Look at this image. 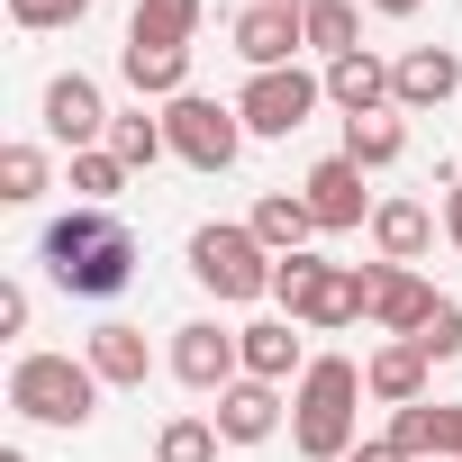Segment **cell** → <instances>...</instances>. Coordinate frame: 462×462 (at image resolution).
<instances>
[{
	"label": "cell",
	"mask_w": 462,
	"mask_h": 462,
	"mask_svg": "<svg viewBox=\"0 0 462 462\" xmlns=\"http://www.w3.org/2000/svg\"><path fill=\"white\" fill-rule=\"evenodd\" d=\"M236 55H245L254 73H282V64H300V55H309V28H300V10H263V0H245V19H236Z\"/></svg>",
	"instance_id": "cell-13"
},
{
	"label": "cell",
	"mask_w": 462,
	"mask_h": 462,
	"mask_svg": "<svg viewBox=\"0 0 462 462\" xmlns=\"http://www.w3.org/2000/svg\"><path fill=\"white\" fill-rule=\"evenodd\" d=\"M208 417H217L226 444H273V435H282V390H273V381H226Z\"/></svg>",
	"instance_id": "cell-14"
},
{
	"label": "cell",
	"mask_w": 462,
	"mask_h": 462,
	"mask_svg": "<svg viewBox=\"0 0 462 462\" xmlns=\"http://www.w3.org/2000/svg\"><path fill=\"white\" fill-rule=\"evenodd\" d=\"M118 73L136 100H181L190 91V46H154V37H127L118 46Z\"/></svg>",
	"instance_id": "cell-15"
},
{
	"label": "cell",
	"mask_w": 462,
	"mask_h": 462,
	"mask_svg": "<svg viewBox=\"0 0 462 462\" xmlns=\"http://www.w3.org/2000/svg\"><path fill=\"white\" fill-rule=\"evenodd\" d=\"M10 19H19L28 37H46V28H73V19H91V0H10Z\"/></svg>",
	"instance_id": "cell-30"
},
{
	"label": "cell",
	"mask_w": 462,
	"mask_h": 462,
	"mask_svg": "<svg viewBox=\"0 0 462 462\" xmlns=\"http://www.w3.org/2000/svg\"><path fill=\"white\" fill-rule=\"evenodd\" d=\"M300 199H309V217L327 226V236H345V226H363L381 199H363V163H345V154H327V163H309V181H300Z\"/></svg>",
	"instance_id": "cell-11"
},
{
	"label": "cell",
	"mask_w": 462,
	"mask_h": 462,
	"mask_svg": "<svg viewBox=\"0 0 462 462\" xmlns=\"http://www.w3.org/2000/svg\"><path fill=\"white\" fill-rule=\"evenodd\" d=\"M390 444L408 453V462H453V408H435V399H417V408H390Z\"/></svg>",
	"instance_id": "cell-22"
},
{
	"label": "cell",
	"mask_w": 462,
	"mask_h": 462,
	"mask_svg": "<svg viewBox=\"0 0 462 462\" xmlns=\"http://www.w3.org/2000/svg\"><path fill=\"white\" fill-rule=\"evenodd\" d=\"M37 254H46L55 291H73V300H118V291L136 282V236H127L118 208H73V217H55Z\"/></svg>",
	"instance_id": "cell-1"
},
{
	"label": "cell",
	"mask_w": 462,
	"mask_h": 462,
	"mask_svg": "<svg viewBox=\"0 0 462 462\" xmlns=\"http://www.w3.org/2000/svg\"><path fill=\"white\" fill-rule=\"evenodd\" d=\"M462 91V55L453 46H408L390 64V109H444Z\"/></svg>",
	"instance_id": "cell-12"
},
{
	"label": "cell",
	"mask_w": 462,
	"mask_h": 462,
	"mask_svg": "<svg viewBox=\"0 0 462 462\" xmlns=\"http://www.w3.org/2000/svg\"><path fill=\"white\" fill-rule=\"evenodd\" d=\"M28 318H37V300H28V282H10L0 291V336H28Z\"/></svg>",
	"instance_id": "cell-32"
},
{
	"label": "cell",
	"mask_w": 462,
	"mask_h": 462,
	"mask_svg": "<svg viewBox=\"0 0 462 462\" xmlns=\"http://www.w3.org/2000/svg\"><path fill=\"white\" fill-rule=\"evenodd\" d=\"M217 417H172L163 435H154V462H217Z\"/></svg>",
	"instance_id": "cell-28"
},
{
	"label": "cell",
	"mask_w": 462,
	"mask_h": 462,
	"mask_svg": "<svg viewBox=\"0 0 462 462\" xmlns=\"http://www.w3.org/2000/svg\"><path fill=\"white\" fill-rule=\"evenodd\" d=\"M453 462H462V399H453Z\"/></svg>",
	"instance_id": "cell-36"
},
{
	"label": "cell",
	"mask_w": 462,
	"mask_h": 462,
	"mask_svg": "<svg viewBox=\"0 0 462 462\" xmlns=\"http://www.w3.org/2000/svg\"><path fill=\"white\" fill-rule=\"evenodd\" d=\"M127 190V163L109 154V145H91V154H73V208H109Z\"/></svg>",
	"instance_id": "cell-27"
},
{
	"label": "cell",
	"mask_w": 462,
	"mask_h": 462,
	"mask_svg": "<svg viewBox=\"0 0 462 462\" xmlns=\"http://www.w3.org/2000/svg\"><path fill=\"white\" fill-rule=\"evenodd\" d=\"M363 291H372L363 318H372L381 336H408V345H417V327L444 309V291H435L426 273H408V263H363Z\"/></svg>",
	"instance_id": "cell-9"
},
{
	"label": "cell",
	"mask_w": 462,
	"mask_h": 462,
	"mask_svg": "<svg viewBox=\"0 0 462 462\" xmlns=\"http://www.w3.org/2000/svg\"><path fill=\"white\" fill-rule=\"evenodd\" d=\"M109 154H118L127 172H154V163L172 154V136H163V118H145V100H136V109L109 118Z\"/></svg>",
	"instance_id": "cell-24"
},
{
	"label": "cell",
	"mask_w": 462,
	"mask_h": 462,
	"mask_svg": "<svg viewBox=\"0 0 462 462\" xmlns=\"http://www.w3.org/2000/svg\"><path fill=\"white\" fill-rule=\"evenodd\" d=\"M408 154V127L381 109V118H345V163H363V172H381V163H399Z\"/></svg>",
	"instance_id": "cell-25"
},
{
	"label": "cell",
	"mask_w": 462,
	"mask_h": 462,
	"mask_svg": "<svg viewBox=\"0 0 462 462\" xmlns=\"http://www.w3.org/2000/svg\"><path fill=\"white\" fill-rule=\"evenodd\" d=\"M318 100H327V73L282 64V73H254V82L236 91V118H245V136H300Z\"/></svg>",
	"instance_id": "cell-7"
},
{
	"label": "cell",
	"mask_w": 462,
	"mask_h": 462,
	"mask_svg": "<svg viewBox=\"0 0 462 462\" xmlns=\"http://www.w3.org/2000/svg\"><path fill=\"white\" fill-rule=\"evenodd\" d=\"M127 37H154V46H190V37H199V0H136Z\"/></svg>",
	"instance_id": "cell-26"
},
{
	"label": "cell",
	"mask_w": 462,
	"mask_h": 462,
	"mask_svg": "<svg viewBox=\"0 0 462 462\" xmlns=\"http://www.w3.org/2000/svg\"><path fill=\"white\" fill-rule=\"evenodd\" d=\"M426 372H435V363H426L408 336H390V345L363 363V390H372L381 408H417V399H426Z\"/></svg>",
	"instance_id": "cell-17"
},
{
	"label": "cell",
	"mask_w": 462,
	"mask_h": 462,
	"mask_svg": "<svg viewBox=\"0 0 462 462\" xmlns=\"http://www.w3.org/2000/svg\"><path fill=\"white\" fill-rule=\"evenodd\" d=\"M245 336V381H291V372H309V345H300V318H254V327H236Z\"/></svg>",
	"instance_id": "cell-16"
},
{
	"label": "cell",
	"mask_w": 462,
	"mask_h": 462,
	"mask_svg": "<svg viewBox=\"0 0 462 462\" xmlns=\"http://www.w3.org/2000/svg\"><path fill=\"white\" fill-rule=\"evenodd\" d=\"M100 390L109 381L91 363H73V354H19V372H10V408L28 426H91Z\"/></svg>",
	"instance_id": "cell-4"
},
{
	"label": "cell",
	"mask_w": 462,
	"mask_h": 462,
	"mask_svg": "<svg viewBox=\"0 0 462 462\" xmlns=\"http://www.w3.org/2000/svg\"><path fill=\"white\" fill-rule=\"evenodd\" d=\"M163 136H172V154H181L190 172H226V163L245 154V118H236V100H208V91L163 100Z\"/></svg>",
	"instance_id": "cell-6"
},
{
	"label": "cell",
	"mask_w": 462,
	"mask_h": 462,
	"mask_svg": "<svg viewBox=\"0 0 462 462\" xmlns=\"http://www.w3.org/2000/svg\"><path fill=\"white\" fill-rule=\"evenodd\" d=\"M190 273H199V291H217V309H245V300H273L282 254H263L254 226H199L190 236Z\"/></svg>",
	"instance_id": "cell-5"
},
{
	"label": "cell",
	"mask_w": 462,
	"mask_h": 462,
	"mask_svg": "<svg viewBox=\"0 0 462 462\" xmlns=\"http://www.w3.org/2000/svg\"><path fill=\"white\" fill-rule=\"evenodd\" d=\"M354 417H363V363L318 354V363L300 372V399H291V444H300L309 462H345V453L363 444Z\"/></svg>",
	"instance_id": "cell-2"
},
{
	"label": "cell",
	"mask_w": 462,
	"mask_h": 462,
	"mask_svg": "<svg viewBox=\"0 0 462 462\" xmlns=\"http://www.w3.org/2000/svg\"><path fill=\"white\" fill-rule=\"evenodd\" d=\"M245 226L263 236V254H309V236H318V217H309V199H300V190H263Z\"/></svg>",
	"instance_id": "cell-20"
},
{
	"label": "cell",
	"mask_w": 462,
	"mask_h": 462,
	"mask_svg": "<svg viewBox=\"0 0 462 462\" xmlns=\"http://www.w3.org/2000/svg\"><path fill=\"white\" fill-rule=\"evenodd\" d=\"M172 381H181V390H199V399H217L226 381H245V336H226L217 318L172 327Z\"/></svg>",
	"instance_id": "cell-8"
},
{
	"label": "cell",
	"mask_w": 462,
	"mask_h": 462,
	"mask_svg": "<svg viewBox=\"0 0 462 462\" xmlns=\"http://www.w3.org/2000/svg\"><path fill=\"white\" fill-rule=\"evenodd\" d=\"M109 100H100V82L91 73H55L46 82V136L64 145V154H91V145H109Z\"/></svg>",
	"instance_id": "cell-10"
},
{
	"label": "cell",
	"mask_w": 462,
	"mask_h": 462,
	"mask_svg": "<svg viewBox=\"0 0 462 462\" xmlns=\"http://www.w3.org/2000/svg\"><path fill=\"white\" fill-rule=\"evenodd\" d=\"M444 236L462 245V172H453V190H444Z\"/></svg>",
	"instance_id": "cell-34"
},
{
	"label": "cell",
	"mask_w": 462,
	"mask_h": 462,
	"mask_svg": "<svg viewBox=\"0 0 462 462\" xmlns=\"http://www.w3.org/2000/svg\"><path fill=\"white\" fill-rule=\"evenodd\" d=\"M372 245H381V263H417V254L435 245V217H426L417 199H381V208H372Z\"/></svg>",
	"instance_id": "cell-21"
},
{
	"label": "cell",
	"mask_w": 462,
	"mask_h": 462,
	"mask_svg": "<svg viewBox=\"0 0 462 462\" xmlns=\"http://www.w3.org/2000/svg\"><path fill=\"white\" fill-rule=\"evenodd\" d=\"M300 28H309V55H327V64L363 55V46H354V37H363V10H354V0H309Z\"/></svg>",
	"instance_id": "cell-23"
},
{
	"label": "cell",
	"mask_w": 462,
	"mask_h": 462,
	"mask_svg": "<svg viewBox=\"0 0 462 462\" xmlns=\"http://www.w3.org/2000/svg\"><path fill=\"white\" fill-rule=\"evenodd\" d=\"M417 354H426V363H453V354H462V309H453V300L417 327Z\"/></svg>",
	"instance_id": "cell-31"
},
{
	"label": "cell",
	"mask_w": 462,
	"mask_h": 462,
	"mask_svg": "<svg viewBox=\"0 0 462 462\" xmlns=\"http://www.w3.org/2000/svg\"><path fill=\"white\" fill-rule=\"evenodd\" d=\"M0 199L10 208L46 199V145H0Z\"/></svg>",
	"instance_id": "cell-29"
},
{
	"label": "cell",
	"mask_w": 462,
	"mask_h": 462,
	"mask_svg": "<svg viewBox=\"0 0 462 462\" xmlns=\"http://www.w3.org/2000/svg\"><path fill=\"white\" fill-rule=\"evenodd\" d=\"M273 300H282L300 327H318V336H336V327H354V318L372 309V291H363V263H318V254H282V273H273Z\"/></svg>",
	"instance_id": "cell-3"
},
{
	"label": "cell",
	"mask_w": 462,
	"mask_h": 462,
	"mask_svg": "<svg viewBox=\"0 0 462 462\" xmlns=\"http://www.w3.org/2000/svg\"><path fill=\"white\" fill-rule=\"evenodd\" d=\"M263 10H309V0H263Z\"/></svg>",
	"instance_id": "cell-38"
},
{
	"label": "cell",
	"mask_w": 462,
	"mask_h": 462,
	"mask_svg": "<svg viewBox=\"0 0 462 462\" xmlns=\"http://www.w3.org/2000/svg\"><path fill=\"white\" fill-rule=\"evenodd\" d=\"M345 462H408V453H399V444H390V435H372V444H354V453H345Z\"/></svg>",
	"instance_id": "cell-33"
},
{
	"label": "cell",
	"mask_w": 462,
	"mask_h": 462,
	"mask_svg": "<svg viewBox=\"0 0 462 462\" xmlns=\"http://www.w3.org/2000/svg\"><path fill=\"white\" fill-rule=\"evenodd\" d=\"M372 10H381V19H417V10H426V0H372Z\"/></svg>",
	"instance_id": "cell-35"
},
{
	"label": "cell",
	"mask_w": 462,
	"mask_h": 462,
	"mask_svg": "<svg viewBox=\"0 0 462 462\" xmlns=\"http://www.w3.org/2000/svg\"><path fill=\"white\" fill-rule=\"evenodd\" d=\"M327 100H336L345 118H381V109H390V64H381V55H345V64H327Z\"/></svg>",
	"instance_id": "cell-19"
},
{
	"label": "cell",
	"mask_w": 462,
	"mask_h": 462,
	"mask_svg": "<svg viewBox=\"0 0 462 462\" xmlns=\"http://www.w3.org/2000/svg\"><path fill=\"white\" fill-rule=\"evenodd\" d=\"M0 462H28V444H0Z\"/></svg>",
	"instance_id": "cell-37"
},
{
	"label": "cell",
	"mask_w": 462,
	"mask_h": 462,
	"mask_svg": "<svg viewBox=\"0 0 462 462\" xmlns=\"http://www.w3.org/2000/svg\"><path fill=\"white\" fill-rule=\"evenodd\" d=\"M82 363H91L109 390H145V372H154V345H145V327H100V336L82 345Z\"/></svg>",
	"instance_id": "cell-18"
}]
</instances>
